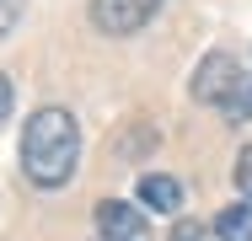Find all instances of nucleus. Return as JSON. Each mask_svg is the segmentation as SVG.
Instances as JSON below:
<instances>
[{
	"instance_id": "9",
	"label": "nucleus",
	"mask_w": 252,
	"mask_h": 241,
	"mask_svg": "<svg viewBox=\"0 0 252 241\" xmlns=\"http://www.w3.org/2000/svg\"><path fill=\"white\" fill-rule=\"evenodd\" d=\"M16 22H22V0H0V38H5Z\"/></svg>"
},
{
	"instance_id": "7",
	"label": "nucleus",
	"mask_w": 252,
	"mask_h": 241,
	"mask_svg": "<svg viewBox=\"0 0 252 241\" xmlns=\"http://www.w3.org/2000/svg\"><path fill=\"white\" fill-rule=\"evenodd\" d=\"M236 188H242V198L252 204V145L236 155Z\"/></svg>"
},
{
	"instance_id": "1",
	"label": "nucleus",
	"mask_w": 252,
	"mask_h": 241,
	"mask_svg": "<svg viewBox=\"0 0 252 241\" xmlns=\"http://www.w3.org/2000/svg\"><path fill=\"white\" fill-rule=\"evenodd\" d=\"M81 161V129L70 107H38L22 129V172L38 188H64Z\"/></svg>"
},
{
	"instance_id": "2",
	"label": "nucleus",
	"mask_w": 252,
	"mask_h": 241,
	"mask_svg": "<svg viewBox=\"0 0 252 241\" xmlns=\"http://www.w3.org/2000/svg\"><path fill=\"white\" fill-rule=\"evenodd\" d=\"M193 102L225 113V123H247L252 118V75L231 54H204L193 70Z\"/></svg>"
},
{
	"instance_id": "10",
	"label": "nucleus",
	"mask_w": 252,
	"mask_h": 241,
	"mask_svg": "<svg viewBox=\"0 0 252 241\" xmlns=\"http://www.w3.org/2000/svg\"><path fill=\"white\" fill-rule=\"evenodd\" d=\"M11 102H16V91H11V75L0 70V123L11 118Z\"/></svg>"
},
{
	"instance_id": "8",
	"label": "nucleus",
	"mask_w": 252,
	"mask_h": 241,
	"mask_svg": "<svg viewBox=\"0 0 252 241\" xmlns=\"http://www.w3.org/2000/svg\"><path fill=\"white\" fill-rule=\"evenodd\" d=\"M172 241H209V225H199V220H177V225H172Z\"/></svg>"
},
{
	"instance_id": "3",
	"label": "nucleus",
	"mask_w": 252,
	"mask_h": 241,
	"mask_svg": "<svg viewBox=\"0 0 252 241\" xmlns=\"http://www.w3.org/2000/svg\"><path fill=\"white\" fill-rule=\"evenodd\" d=\"M156 11H161V0H92V22H97L107 38H129V32H140Z\"/></svg>"
},
{
	"instance_id": "4",
	"label": "nucleus",
	"mask_w": 252,
	"mask_h": 241,
	"mask_svg": "<svg viewBox=\"0 0 252 241\" xmlns=\"http://www.w3.org/2000/svg\"><path fill=\"white\" fill-rule=\"evenodd\" d=\"M97 236L102 241H156L140 204H124V198H102L97 204Z\"/></svg>"
},
{
	"instance_id": "6",
	"label": "nucleus",
	"mask_w": 252,
	"mask_h": 241,
	"mask_svg": "<svg viewBox=\"0 0 252 241\" xmlns=\"http://www.w3.org/2000/svg\"><path fill=\"white\" fill-rule=\"evenodd\" d=\"M215 236L220 241H252V204H231L215 214Z\"/></svg>"
},
{
	"instance_id": "5",
	"label": "nucleus",
	"mask_w": 252,
	"mask_h": 241,
	"mask_svg": "<svg viewBox=\"0 0 252 241\" xmlns=\"http://www.w3.org/2000/svg\"><path fill=\"white\" fill-rule=\"evenodd\" d=\"M140 204L156 209V214H177L183 209V182L166 177V172H151V177H140Z\"/></svg>"
}]
</instances>
